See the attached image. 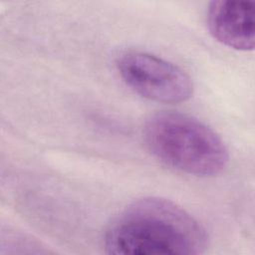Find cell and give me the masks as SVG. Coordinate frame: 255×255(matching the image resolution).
<instances>
[{
    "label": "cell",
    "instance_id": "1",
    "mask_svg": "<svg viewBox=\"0 0 255 255\" xmlns=\"http://www.w3.org/2000/svg\"><path fill=\"white\" fill-rule=\"evenodd\" d=\"M208 246L204 227L186 210L160 197L131 202L106 229L104 247L115 255H196Z\"/></svg>",
    "mask_w": 255,
    "mask_h": 255
},
{
    "label": "cell",
    "instance_id": "2",
    "mask_svg": "<svg viewBox=\"0 0 255 255\" xmlns=\"http://www.w3.org/2000/svg\"><path fill=\"white\" fill-rule=\"evenodd\" d=\"M142 135L154 157L187 174L214 176L229 161L221 137L204 123L185 114L164 111L150 115Z\"/></svg>",
    "mask_w": 255,
    "mask_h": 255
},
{
    "label": "cell",
    "instance_id": "3",
    "mask_svg": "<svg viewBox=\"0 0 255 255\" xmlns=\"http://www.w3.org/2000/svg\"><path fill=\"white\" fill-rule=\"evenodd\" d=\"M117 69L126 85L147 100L178 104L192 96L190 77L176 65L152 54L125 52L117 60Z\"/></svg>",
    "mask_w": 255,
    "mask_h": 255
},
{
    "label": "cell",
    "instance_id": "4",
    "mask_svg": "<svg viewBox=\"0 0 255 255\" xmlns=\"http://www.w3.org/2000/svg\"><path fill=\"white\" fill-rule=\"evenodd\" d=\"M206 23L209 33L221 44L239 51L254 49V1H213L207 9Z\"/></svg>",
    "mask_w": 255,
    "mask_h": 255
}]
</instances>
